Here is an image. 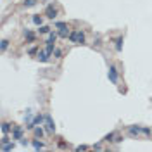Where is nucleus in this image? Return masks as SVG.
<instances>
[{"mask_svg":"<svg viewBox=\"0 0 152 152\" xmlns=\"http://www.w3.org/2000/svg\"><path fill=\"white\" fill-rule=\"evenodd\" d=\"M71 43H78V45H83L85 42H87V37H85V33L81 31V30H73L71 33H69V38H68Z\"/></svg>","mask_w":152,"mask_h":152,"instance_id":"nucleus-1","label":"nucleus"},{"mask_svg":"<svg viewBox=\"0 0 152 152\" xmlns=\"http://www.w3.org/2000/svg\"><path fill=\"white\" fill-rule=\"evenodd\" d=\"M107 78H109V81L114 83V85H118V81H119V71H118V68L111 64L109 66V71H107Z\"/></svg>","mask_w":152,"mask_h":152,"instance_id":"nucleus-2","label":"nucleus"},{"mask_svg":"<svg viewBox=\"0 0 152 152\" xmlns=\"http://www.w3.org/2000/svg\"><path fill=\"white\" fill-rule=\"evenodd\" d=\"M43 125H45V128H47V133H49V135H54V133H56V123H54L52 116H50L49 113L45 114V123H43Z\"/></svg>","mask_w":152,"mask_h":152,"instance_id":"nucleus-3","label":"nucleus"},{"mask_svg":"<svg viewBox=\"0 0 152 152\" xmlns=\"http://www.w3.org/2000/svg\"><path fill=\"white\" fill-rule=\"evenodd\" d=\"M50 57H52V56H50L45 49H40V50H38V54H37V59L40 61V62H43V64L50 62Z\"/></svg>","mask_w":152,"mask_h":152,"instance_id":"nucleus-4","label":"nucleus"},{"mask_svg":"<svg viewBox=\"0 0 152 152\" xmlns=\"http://www.w3.org/2000/svg\"><path fill=\"white\" fill-rule=\"evenodd\" d=\"M57 14H59V11H57L56 7H54V4L47 5V9H45V16H47V18H49V19H52V21H54V19L57 18Z\"/></svg>","mask_w":152,"mask_h":152,"instance_id":"nucleus-5","label":"nucleus"},{"mask_svg":"<svg viewBox=\"0 0 152 152\" xmlns=\"http://www.w3.org/2000/svg\"><path fill=\"white\" fill-rule=\"evenodd\" d=\"M128 135L130 137H140L142 135V126H138V125H133V126H128Z\"/></svg>","mask_w":152,"mask_h":152,"instance_id":"nucleus-6","label":"nucleus"},{"mask_svg":"<svg viewBox=\"0 0 152 152\" xmlns=\"http://www.w3.org/2000/svg\"><path fill=\"white\" fill-rule=\"evenodd\" d=\"M23 138V126H14L12 128V140H21Z\"/></svg>","mask_w":152,"mask_h":152,"instance_id":"nucleus-7","label":"nucleus"},{"mask_svg":"<svg viewBox=\"0 0 152 152\" xmlns=\"http://www.w3.org/2000/svg\"><path fill=\"white\" fill-rule=\"evenodd\" d=\"M23 35H24V38H26V42H28V43H33V42L37 40L35 33H33L31 30H24V31H23Z\"/></svg>","mask_w":152,"mask_h":152,"instance_id":"nucleus-8","label":"nucleus"},{"mask_svg":"<svg viewBox=\"0 0 152 152\" xmlns=\"http://www.w3.org/2000/svg\"><path fill=\"white\" fill-rule=\"evenodd\" d=\"M31 147H33L35 151H42L45 145H43V142H42V140H38V137H37L35 140H31Z\"/></svg>","mask_w":152,"mask_h":152,"instance_id":"nucleus-9","label":"nucleus"},{"mask_svg":"<svg viewBox=\"0 0 152 152\" xmlns=\"http://www.w3.org/2000/svg\"><path fill=\"white\" fill-rule=\"evenodd\" d=\"M12 128H14V126H11L9 123H5V121H4V123H2V126H0V130H2V135L12 133Z\"/></svg>","mask_w":152,"mask_h":152,"instance_id":"nucleus-10","label":"nucleus"},{"mask_svg":"<svg viewBox=\"0 0 152 152\" xmlns=\"http://www.w3.org/2000/svg\"><path fill=\"white\" fill-rule=\"evenodd\" d=\"M114 49H116V52H121L123 50V37H118L114 40Z\"/></svg>","mask_w":152,"mask_h":152,"instance_id":"nucleus-11","label":"nucleus"},{"mask_svg":"<svg viewBox=\"0 0 152 152\" xmlns=\"http://www.w3.org/2000/svg\"><path fill=\"white\" fill-rule=\"evenodd\" d=\"M14 149H16V144L14 142H7V144L2 145V151L4 152H11V151H14Z\"/></svg>","mask_w":152,"mask_h":152,"instance_id":"nucleus-12","label":"nucleus"},{"mask_svg":"<svg viewBox=\"0 0 152 152\" xmlns=\"http://www.w3.org/2000/svg\"><path fill=\"white\" fill-rule=\"evenodd\" d=\"M33 121H35V125H43V123H45V114H42V113H37V116H35V119H33Z\"/></svg>","mask_w":152,"mask_h":152,"instance_id":"nucleus-13","label":"nucleus"},{"mask_svg":"<svg viewBox=\"0 0 152 152\" xmlns=\"http://www.w3.org/2000/svg\"><path fill=\"white\" fill-rule=\"evenodd\" d=\"M45 50H47V52H49V54L52 56V54H54V50H56V43H54V42H49V40H47V45H45Z\"/></svg>","mask_w":152,"mask_h":152,"instance_id":"nucleus-14","label":"nucleus"},{"mask_svg":"<svg viewBox=\"0 0 152 152\" xmlns=\"http://www.w3.org/2000/svg\"><path fill=\"white\" fill-rule=\"evenodd\" d=\"M38 31H40V35H49L50 33V26L42 24V26H38Z\"/></svg>","mask_w":152,"mask_h":152,"instance_id":"nucleus-15","label":"nucleus"},{"mask_svg":"<svg viewBox=\"0 0 152 152\" xmlns=\"http://www.w3.org/2000/svg\"><path fill=\"white\" fill-rule=\"evenodd\" d=\"M57 31H59V38H69V33H71V31L68 30V26L62 28V30H57Z\"/></svg>","mask_w":152,"mask_h":152,"instance_id":"nucleus-16","label":"nucleus"},{"mask_svg":"<svg viewBox=\"0 0 152 152\" xmlns=\"http://www.w3.org/2000/svg\"><path fill=\"white\" fill-rule=\"evenodd\" d=\"M33 133H35V137H38V138H42V137L45 135V132H43V128H42V125H38V126H35V130H33Z\"/></svg>","mask_w":152,"mask_h":152,"instance_id":"nucleus-17","label":"nucleus"},{"mask_svg":"<svg viewBox=\"0 0 152 152\" xmlns=\"http://www.w3.org/2000/svg\"><path fill=\"white\" fill-rule=\"evenodd\" d=\"M31 21H33V24H35V26H42V24H43V18H42V16H38V14H35V16L31 18Z\"/></svg>","mask_w":152,"mask_h":152,"instance_id":"nucleus-18","label":"nucleus"},{"mask_svg":"<svg viewBox=\"0 0 152 152\" xmlns=\"http://www.w3.org/2000/svg\"><path fill=\"white\" fill-rule=\"evenodd\" d=\"M38 4V0H23V5L26 7V9H30V7H35Z\"/></svg>","mask_w":152,"mask_h":152,"instance_id":"nucleus-19","label":"nucleus"},{"mask_svg":"<svg viewBox=\"0 0 152 152\" xmlns=\"http://www.w3.org/2000/svg\"><path fill=\"white\" fill-rule=\"evenodd\" d=\"M57 38H59V31H50V33H49V42H54V43H56Z\"/></svg>","mask_w":152,"mask_h":152,"instance_id":"nucleus-20","label":"nucleus"},{"mask_svg":"<svg viewBox=\"0 0 152 152\" xmlns=\"http://www.w3.org/2000/svg\"><path fill=\"white\" fill-rule=\"evenodd\" d=\"M7 49H9V40H7V38H4V40H2V43H0V50H2V52H5Z\"/></svg>","mask_w":152,"mask_h":152,"instance_id":"nucleus-21","label":"nucleus"},{"mask_svg":"<svg viewBox=\"0 0 152 152\" xmlns=\"http://www.w3.org/2000/svg\"><path fill=\"white\" fill-rule=\"evenodd\" d=\"M114 137H116V133H114V132L107 133V135L104 137V142H114Z\"/></svg>","mask_w":152,"mask_h":152,"instance_id":"nucleus-22","label":"nucleus"},{"mask_svg":"<svg viewBox=\"0 0 152 152\" xmlns=\"http://www.w3.org/2000/svg\"><path fill=\"white\" fill-rule=\"evenodd\" d=\"M142 135H144V137H151L152 130L149 128V126H142Z\"/></svg>","mask_w":152,"mask_h":152,"instance_id":"nucleus-23","label":"nucleus"},{"mask_svg":"<svg viewBox=\"0 0 152 152\" xmlns=\"http://www.w3.org/2000/svg\"><path fill=\"white\" fill-rule=\"evenodd\" d=\"M54 26H56L57 30H62V28H66L68 24H66V23H62V21H57V23L54 24Z\"/></svg>","mask_w":152,"mask_h":152,"instance_id":"nucleus-24","label":"nucleus"},{"mask_svg":"<svg viewBox=\"0 0 152 152\" xmlns=\"http://www.w3.org/2000/svg\"><path fill=\"white\" fill-rule=\"evenodd\" d=\"M38 50H40V49H37V47H31V49H28V54H30V56H37Z\"/></svg>","mask_w":152,"mask_h":152,"instance_id":"nucleus-25","label":"nucleus"},{"mask_svg":"<svg viewBox=\"0 0 152 152\" xmlns=\"http://www.w3.org/2000/svg\"><path fill=\"white\" fill-rule=\"evenodd\" d=\"M95 47H102V38H100V35H97V38L94 40Z\"/></svg>","mask_w":152,"mask_h":152,"instance_id":"nucleus-26","label":"nucleus"},{"mask_svg":"<svg viewBox=\"0 0 152 152\" xmlns=\"http://www.w3.org/2000/svg\"><path fill=\"white\" fill-rule=\"evenodd\" d=\"M52 56L56 57V59H61V57H62V50H59V49H56V50H54V54H52Z\"/></svg>","mask_w":152,"mask_h":152,"instance_id":"nucleus-27","label":"nucleus"},{"mask_svg":"<svg viewBox=\"0 0 152 152\" xmlns=\"http://www.w3.org/2000/svg\"><path fill=\"white\" fill-rule=\"evenodd\" d=\"M121 142H123V137L116 135V137H114V144H121Z\"/></svg>","mask_w":152,"mask_h":152,"instance_id":"nucleus-28","label":"nucleus"},{"mask_svg":"<svg viewBox=\"0 0 152 152\" xmlns=\"http://www.w3.org/2000/svg\"><path fill=\"white\" fill-rule=\"evenodd\" d=\"M28 144H30V142H28V138H24V137H23V138H21V145H23V147H28Z\"/></svg>","mask_w":152,"mask_h":152,"instance_id":"nucleus-29","label":"nucleus"},{"mask_svg":"<svg viewBox=\"0 0 152 152\" xmlns=\"http://www.w3.org/2000/svg\"><path fill=\"white\" fill-rule=\"evenodd\" d=\"M87 149H88V145H78V147H76V151L80 152V151H87Z\"/></svg>","mask_w":152,"mask_h":152,"instance_id":"nucleus-30","label":"nucleus"},{"mask_svg":"<svg viewBox=\"0 0 152 152\" xmlns=\"http://www.w3.org/2000/svg\"><path fill=\"white\" fill-rule=\"evenodd\" d=\"M94 149H95V151H102V144H95Z\"/></svg>","mask_w":152,"mask_h":152,"instance_id":"nucleus-31","label":"nucleus"},{"mask_svg":"<svg viewBox=\"0 0 152 152\" xmlns=\"http://www.w3.org/2000/svg\"><path fill=\"white\" fill-rule=\"evenodd\" d=\"M59 147H61V149H64V147H66V142H62V140H61V142H59Z\"/></svg>","mask_w":152,"mask_h":152,"instance_id":"nucleus-32","label":"nucleus"},{"mask_svg":"<svg viewBox=\"0 0 152 152\" xmlns=\"http://www.w3.org/2000/svg\"><path fill=\"white\" fill-rule=\"evenodd\" d=\"M42 2H49V0H42Z\"/></svg>","mask_w":152,"mask_h":152,"instance_id":"nucleus-33","label":"nucleus"}]
</instances>
